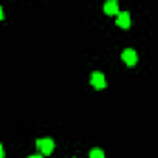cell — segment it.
<instances>
[{"instance_id":"1","label":"cell","mask_w":158,"mask_h":158,"mask_svg":"<svg viewBox=\"0 0 158 158\" xmlns=\"http://www.w3.org/2000/svg\"><path fill=\"white\" fill-rule=\"evenodd\" d=\"M35 145H37V149H39L41 154H50L54 151V141L50 138H41V139L35 141Z\"/></svg>"},{"instance_id":"2","label":"cell","mask_w":158,"mask_h":158,"mask_svg":"<svg viewBox=\"0 0 158 158\" xmlns=\"http://www.w3.org/2000/svg\"><path fill=\"white\" fill-rule=\"evenodd\" d=\"M91 86L97 88V89H104L106 88V78H104V74L101 71L91 73Z\"/></svg>"},{"instance_id":"3","label":"cell","mask_w":158,"mask_h":158,"mask_svg":"<svg viewBox=\"0 0 158 158\" xmlns=\"http://www.w3.org/2000/svg\"><path fill=\"white\" fill-rule=\"evenodd\" d=\"M121 58H123V61H125L127 65H136V61H138V54H136L134 48H125Z\"/></svg>"},{"instance_id":"4","label":"cell","mask_w":158,"mask_h":158,"mask_svg":"<svg viewBox=\"0 0 158 158\" xmlns=\"http://www.w3.org/2000/svg\"><path fill=\"white\" fill-rule=\"evenodd\" d=\"M115 23H117V26H121V28H128V26H130V13H128V11H119Z\"/></svg>"},{"instance_id":"5","label":"cell","mask_w":158,"mask_h":158,"mask_svg":"<svg viewBox=\"0 0 158 158\" xmlns=\"http://www.w3.org/2000/svg\"><path fill=\"white\" fill-rule=\"evenodd\" d=\"M104 11L108 15H117L119 13V4H117V0H106L104 2Z\"/></svg>"},{"instance_id":"6","label":"cell","mask_w":158,"mask_h":158,"mask_svg":"<svg viewBox=\"0 0 158 158\" xmlns=\"http://www.w3.org/2000/svg\"><path fill=\"white\" fill-rule=\"evenodd\" d=\"M89 158H104V151L102 149H91L89 151Z\"/></svg>"},{"instance_id":"7","label":"cell","mask_w":158,"mask_h":158,"mask_svg":"<svg viewBox=\"0 0 158 158\" xmlns=\"http://www.w3.org/2000/svg\"><path fill=\"white\" fill-rule=\"evenodd\" d=\"M28 158H45L43 154H32V156H28Z\"/></svg>"},{"instance_id":"8","label":"cell","mask_w":158,"mask_h":158,"mask_svg":"<svg viewBox=\"0 0 158 158\" xmlns=\"http://www.w3.org/2000/svg\"><path fill=\"white\" fill-rule=\"evenodd\" d=\"M0 158H4V147L0 145Z\"/></svg>"},{"instance_id":"9","label":"cell","mask_w":158,"mask_h":158,"mask_svg":"<svg viewBox=\"0 0 158 158\" xmlns=\"http://www.w3.org/2000/svg\"><path fill=\"white\" fill-rule=\"evenodd\" d=\"M4 19V11H2V6H0V21Z\"/></svg>"}]
</instances>
